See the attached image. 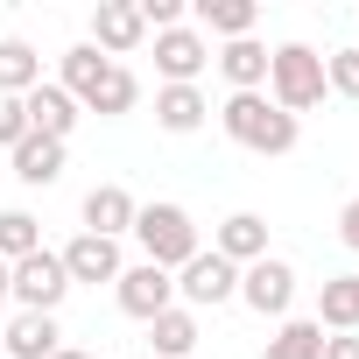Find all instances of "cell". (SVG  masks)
Segmentation results:
<instances>
[{
  "label": "cell",
  "instance_id": "1",
  "mask_svg": "<svg viewBox=\"0 0 359 359\" xmlns=\"http://www.w3.org/2000/svg\"><path fill=\"white\" fill-rule=\"evenodd\" d=\"M57 85L78 99V113H99V120H120V113H134V106H141V78H134L127 64L99 57L92 43L64 50V78H57Z\"/></svg>",
  "mask_w": 359,
  "mask_h": 359
},
{
  "label": "cell",
  "instance_id": "18",
  "mask_svg": "<svg viewBox=\"0 0 359 359\" xmlns=\"http://www.w3.org/2000/svg\"><path fill=\"white\" fill-rule=\"evenodd\" d=\"M317 331H359V275H331L317 289Z\"/></svg>",
  "mask_w": 359,
  "mask_h": 359
},
{
  "label": "cell",
  "instance_id": "13",
  "mask_svg": "<svg viewBox=\"0 0 359 359\" xmlns=\"http://www.w3.org/2000/svg\"><path fill=\"white\" fill-rule=\"evenodd\" d=\"M212 254H219V261H233V268L268 261V219H261V212H233V219L212 233Z\"/></svg>",
  "mask_w": 359,
  "mask_h": 359
},
{
  "label": "cell",
  "instance_id": "2",
  "mask_svg": "<svg viewBox=\"0 0 359 359\" xmlns=\"http://www.w3.org/2000/svg\"><path fill=\"white\" fill-rule=\"evenodd\" d=\"M219 127H226L240 148H254V155H289L296 134H303V127H296L268 92H233V99L219 106Z\"/></svg>",
  "mask_w": 359,
  "mask_h": 359
},
{
  "label": "cell",
  "instance_id": "22",
  "mask_svg": "<svg viewBox=\"0 0 359 359\" xmlns=\"http://www.w3.org/2000/svg\"><path fill=\"white\" fill-rule=\"evenodd\" d=\"M219 71H226L233 92H261V85H268V50H261L254 36H240V43L219 50Z\"/></svg>",
  "mask_w": 359,
  "mask_h": 359
},
{
  "label": "cell",
  "instance_id": "10",
  "mask_svg": "<svg viewBox=\"0 0 359 359\" xmlns=\"http://www.w3.org/2000/svg\"><path fill=\"white\" fill-rule=\"evenodd\" d=\"M57 352H64V331L43 310H15L0 324V359H57Z\"/></svg>",
  "mask_w": 359,
  "mask_h": 359
},
{
  "label": "cell",
  "instance_id": "15",
  "mask_svg": "<svg viewBox=\"0 0 359 359\" xmlns=\"http://www.w3.org/2000/svg\"><path fill=\"white\" fill-rule=\"evenodd\" d=\"M134 191L127 184H99V191H85V233H99V240H120V233H134Z\"/></svg>",
  "mask_w": 359,
  "mask_h": 359
},
{
  "label": "cell",
  "instance_id": "14",
  "mask_svg": "<svg viewBox=\"0 0 359 359\" xmlns=\"http://www.w3.org/2000/svg\"><path fill=\"white\" fill-rule=\"evenodd\" d=\"M64 275H71V289L78 282H120V240H99V233H78L64 254Z\"/></svg>",
  "mask_w": 359,
  "mask_h": 359
},
{
  "label": "cell",
  "instance_id": "11",
  "mask_svg": "<svg viewBox=\"0 0 359 359\" xmlns=\"http://www.w3.org/2000/svg\"><path fill=\"white\" fill-rule=\"evenodd\" d=\"M205 64H212V43H205L198 29H162V36H155V71H162V85H198Z\"/></svg>",
  "mask_w": 359,
  "mask_h": 359
},
{
  "label": "cell",
  "instance_id": "24",
  "mask_svg": "<svg viewBox=\"0 0 359 359\" xmlns=\"http://www.w3.org/2000/svg\"><path fill=\"white\" fill-rule=\"evenodd\" d=\"M36 247H43V219H36V212H0V261L15 268V261H29Z\"/></svg>",
  "mask_w": 359,
  "mask_h": 359
},
{
  "label": "cell",
  "instance_id": "30",
  "mask_svg": "<svg viewBox=\"0 0 359 359\" xmlns=\"http://www.w3.org/2000/svg\"><path fill=\"white\" fill-rule=\"evenodd\" d=\"M57 359H99V352H71V345H64V352H57Z\"/></svg>",
  "mask_w": 359,
  "mask_h": 359
},
{
  "label": "cell",
  "instance_id": "31",
  "mask_svg": "<svg viewBox=\"0 0 359 359\" xmlns=\"http://www.w3.org/2000/svg\"><path fill=\"white\" fill-rule=\"evenodd\" d=\"M0 303H8V261H0Z\"/></svg>",
  "mask_w": 359,
  "mask_h": 359
},
{
  "label": "cell",
  "instance_id": "23",
  "mask_svg": "<svg viewBox=\"0 0 359 359\" xmlns=\"http://www.w3.org/2000/svg\"><path fill=\"white\" fill-rule=\"evenodd\" d=\"M261 359H324V331H317V317H282V331L268 338Z\"/></svg>",
  "mask_w": 359,
  "mask_h": 359
},
{
  "label": "cell",
  "instance_id": "32",
  "mask_svg": "<svg viewBox=\"0 0 359 359\" xmlns=\"http://www.w3.org/2000/svg\"><path fill=\"white\" fill-rule=\"evenodd\" d=\"M352 50H359V43H352Z\"/></svg>",
  "mask_w": 359,
  "mask_h": 359
},
{
  "label": "cell",
  "instance_id": "21",
  "mask_svg": "<svg viewBox=\"0 0 359 359\" xmlns=\"http://www.w3.org/2000/svg\"><path fill=\"white\" fill-rule=\"evenodd\" d=\"M43 85V57L22 43V36H0V92L8 99H29Z\"/></svg>",
  "mask_w": 359,
  "mask_h": 359
},
{
  "label": "cell",
  "instance_id": "12",
  "mask_svg": "<svg viewBox=\"0 0 359 359\" xmlns=\"http://www.w3.org/2000/svg\"><path fill=\"white\" fill-rule=\"evenodd\" d=\"M22 113H29V134H43V141H71V127H78V99L50 78L22 99Z\"/></svg>",
  "mask_w": 359,
  "mask_h": 359
},
{
  "label": "cell",
  "instance_id": "27",
  "mask_svg": "<svg viewBox=\"0 0 359 359\" xmlns=\"http://www.w3.org/2000/svg\"><path fill=\"white\" fill-rule=\"evenodd\" d=\"M29 134V113H22V99H8V92H0V148H15Z\"/></svg>",
  "mask_w": 359,
  "mask_h": 359
},
{
  "label": "cell",
  "instance_id": "8",
  "mask_svg": "<svg viewBox=\"0 0 359 359\" xmlns=\"http://www.w3.org/2000/svg\"><path fill=\"white\" fill-rule=\"evenodd\" d=\"M240 303L247 310H261V317H289V303H296V268L289 261H254V268H240Z\"/></svg>",
  "mask_w": 359,
  "mask_h": 359
},
{
  "label": "cell",
  "instance_id": "17",
  "mask_svg": "<svg viewBox=\"0 0 359 359\" xmlns=\"http://www.w3.org/2000/svg\"><path fill=\"white\" fill-rule=\"evenodd\" d=\"M15 176H22V184L29 191H43V184H57V176H64V141H43V134H22L15 148Z\"/></svg>",
  "mask_w": 359,
  "mask_h": 359
},
{
  "label": "cell",
  "instance_id": "20",
  "mask_svg": "<svg viewBox=\"0 0 359 359\" xmlns=\"http://www.w3.org/2000/svg\"><path fill=\"white\" fill-rule=\"evenodd\" d=\"M148 345H155V359H191L198 352V310H162L155 324H148Z\"/></svg>",
  "mask_w": 359,
  "mask_h": 359
},
{
  "label": "cell",
  "instance_id": "7",
  "mask_svg": "<svg viewBox=\"0 0 359 359\" xmlns=\"http://www.w3.org/2000/svg\"><path fill=\"white\" fill-rule=\"evenodd\" d=\"M113 296H120V310H127L134 324H155L162 310H176V275H169V268H148V261H134V268H120Z\"/></svg>",
  "mask_w": 359,
  "mask_h": 359
},
{
  "label": "cell",
  "instance_id": "28",
  "mask_svg": "<svg viewBox=\"0 0 359 359\" xmlns=\"http://www.w3.org/2000/svg\"><path fill=\"white\" fill-rule=\"evenodd\" d=\"M324 359H359V338H352V331H331V338H324Z\"/></svg>",
  "mask_w": 359,
  "mask_h": 359
},
{
  "label": "cell",
  "instance_id": "3",
  "mask_svg": "<svg viewBox=\"0 0 359 359\" xmlns=\"http://www.w3.org/2000/svg\"><path fill=\"white\" fill-rule=\"evenodd\" d=\"M134 240H141V261H148V268H169V275H176V268L198 254V219H191L184 205L155 198V205L134 212Z\"/></svg>",
  "mask_w": 359,
  "mask_h": 359
},
{
  "label": "cell",
  "instance_id": "4",
  "mask_svg": "<svg viewBox=\"0 0 359 359\" xmlns=\"http://www.w3.org/2000/svg\"><path fill=\"white\" fill-rule=\"evenodd\" d=\"M268 99L296 120V113H310L317 99H324V57L310 50V43H282V50H268Z\"/></svg>",
  "mask_w": 359,
  "mask_h": 359
},
{
  "label": "cell",
  "instance_id": "26",
  "mask_svg": "<svg viewBox=\"0 0 359 359\" xmlns=\"http://www.w3.org/2000/svg\"><path fill=\"white\" fill-rule=\"evenodd\" d=\"M134 8H141V22L162 36V29H184V0H134Z\"/></svg>",
  "mask_w": 359,
  "mask_h": 359
},
{
  "label": "cell",
  "instance_id": "19",
  "mask_svg": "<svg viewBox=\"0 0 359 359\" xmlns=\"http://www.w3.org/2000/svg\"><path fill=\"white\" fill-rule=\"evenodd\" d=\"M191 15H198V29H212V36H226V43L254 36V22H261L254 0H191Z\"/></svg>",
  "mask_w": 359,
  "mask_h": 359
},
{
  "label": "cell",
  "instance_id": "25",
  "mask_svg": "<svg viewBox=\"0 0 359 359\" xmlns=\"http://www.w3.org/2000/svg\"><path fill=\"white\" fill-rule=\"evenodd\" d=\"M324 92H338V99H359V50H338V57H324Z\"/></svg>",
  "mask_w": 359,
  "mask_h": 359
},
{
  "label": "cell",
  "instance_id": "6",
  "mask_svg": "<svg viewBox=\"0 0 359 359\" xmlns=\"http://www.w3.org/2000/svg\"><path fill=\"white\" fill-rule=\"evenodd\" d=\"M233 296H240V268L219 261V254H205V247L176 268V303H184V310H219Z\"/></svg>",
  "mask_w": 359,
  "mask_h": 359
},
{
  "label": "cell",
  "instance_id": "5",
  "mask_svg": "<svg viewBox=\"0 0 359 359\" xmlns=\"http://www.w3.org/2000/svg\"><path fill=\"white\" fill-rule=\"evenodd\" d=\"M8 296H15L22 310H43V317H57V303L71 296V275H64V261H57L50 247H36L29 261H15V268H8Z\"/></svg>",
  "mask_w": 359,
  "mask_h": 359
},
{
  "label": "cell",
  "instance_id": "9",
  "mask_svg": "<svg viewBox=\"0 0 359 359\" xmlns=\"http://www.w3.org/2000/svg\"><path fill=\"white\" fill-rule=\"evenodd\" d=\"M148 43V22H141V8H134V0H99V8H92V50L99 57H127V50H141Z\"/></svg>",
  "mask_w": 359,
  "mask_h": 359
},
{
  "label": "cell",
  "instance_id": "29",
  "mask_svg": "<svg viewBox=\"0 0 359 359\" xmlns=\"http://www.w3.org/2000/svg\"><path fill=\"white\" fill-rule=\"evenodd\" d=\"M338 240H345V247H352V254H359V198H352V205H345V212H338Z\"/></svg>",
  "mask_w": 359,
  "mask_h": 359
},
{
  "label": "cell",
  "instance_id": "16",
  "mask_svg": "<svg viewBox=\"0 0 359 359\" xmlns=\"http://www.w3.org/2000/svg\"><path fill=\"white\" fill-rule=\"evenodd\" d=\"M205 120H212V106H205L198 85H162L155 92V127L162 134H198Z\"/></svg>",
  "mask_w": 359,
  "mask_h": 359
}]
</instances>
